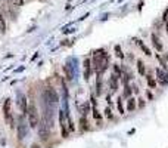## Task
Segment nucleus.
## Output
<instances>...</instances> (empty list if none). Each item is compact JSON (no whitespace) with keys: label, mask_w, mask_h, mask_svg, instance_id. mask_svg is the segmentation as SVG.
<instances>
[{"label":"nucleus","mask_w":168,"mask_h":148,"mask_svg":"<svg viewBox=\"0 0 168 148\" xmlns=\"http://www.w3.org/2000/svg\"><path fill=\"white\" fill-rule=\"evenodd\" d=\"M27 119H28V124H30V128L35 129L39 126V123H40V113H39V110H37V105L31 102L30 105H28V110H27Z\"/></svg>","instance_id":"obj_1"},{"label":"nucleus","mask_w":168,"mask_h":148,"mask_svg":"<svg viewBox=\"0 0 168 148\" xmlns=\"http://www.w3.org/2000/svg\"><path fill=\"white\" fill-rule=\"evenodd\" d=\"M3 117L6 123L9 124V128H14V113H12V101L10 98H6L3 102Z\"/></svg>","instance_id":"obj_2"},{"label":"nucleus","mask_w":168,"mask_h":148,"mask_svg":"<svg viewBox=\"0 0 168 148\" xmlns=\"http://www.w3.org/2000/svg\"><path fill=\"white\" fill-rule=\"evenodd\" d=\"M59 101V95L53 88H46L43 90V102L50 104V105H56Z\"/></svg>","instance_id":"obj_3"},{"label":"nucleus","mask_w":168,"mask_h":148,"mask_svg":"<svg viewBox=\"0 0 168 148\" xmlns=\"http://www.w3.org/2000/svg\"><path fill=\"white\" fill-rule=\"evenodd\" d=\"M39 136H40L41 141H47L49 139V136H50V130H52V126L47 123L43 117H41L40 123H39Z\"/></svg>","instance_id":"obj_4"},{"label":"nucleus","mask_w":168,"mask_h":148,"mask_svg":"<svg viewBox=\"0 0 168 148\" xmlns=\"http://www.w3.org/2000/svg\"><path fill=\"white\" fill-rule=\"evenodd\" d=\"M27 130L28 124L25 123V119H24V114H22V117H19V124H18V138H19V141H22L27 136Z\"/></svg>","instance_id":"obj_5"},{"label":"nucleus","mask_w":168,"mask_h":148,"mask_svg":"<svg viewBox=\"0 0 168 148\" xmlns=\"http://www.w3.org/2000/svg\"><path fill=\"white\" fill-rule=\"evenodd\" d=\"M18 105H19L21 113L24 115H27V110H28V104H27V96L24 94H18Z\"/></svg>","instance_id":"obj_6"},{"label":"nucleus","mask_w":168,"mask_h":148,"mask_svg":"<svg viewBox=\"0 0 168 148\" xmlns=\"http://www.w3.org/2000/svg\"><path fill=\"white\" fill-rule=\"evenodd\" d=\"M65 117H67V114H64V111H59V123H61V130H62V136L64 138H67L68 135H69V129L67 128Z\"/></svg>","instance_id":"obj_7"},{"label":"nucleus","mask_w":168,"mask_h":148,"mask_svg":"<svg viewBox=\"0 0 168 148\" xmlns=\"http://www.w3.org/2000/svg\"><path fill=\"white\" fill-rule=\"evenodd\" d=\"M150 40H152V45H154L155 49H156L158 52H162V49H164V46H162V41L159 40V37H158L155 33L150 34Z\"/></svg>","instance_id":"obj_8"},{"label":"nucleus","mask_w":168,"mask_h":148,"mask_svg":"<svg viewBox=\"0 0 168 148\" xmlns=\"http://www.w3.org/2000/svg\"><path fill=\"white\" fill-rule=\"evenodd\" d=\"M134 41H136V45H137V46L140 47V50L141 52H143V54L146 55V56H150V49H149L148 46H146V45H145V43H143V41L141 40H139V39H134Z\"/></svg>","instance_id":"obj_9"},{"label":"nucleus","mask_w":168,"mask_h":148,"mask_svg":"<svg viewBox=\"0 0 168 148\" xmlns=\"http://www.w3.org/2000/svg\"><path fill=\"white\" fill-rule=\"evenodd\" d=\"M90 73H92V61L87 58V59L84 61V79L86 80L90 79Z\"/></svg>","instance_id":"obj_10"},{"label":"nucleus","mask_w":168,"mask_h":148,"mask_svg":"<svg viewBox=\"0 0 168 148\" xmlns=\"http://www.w3.org/2000/svg\"><path fill=\"white\" fill-rule=\"evenodd\" d=\"M109 86H111V90H112V92H117V90H118V77H117L115 74H112L111 79H109Z\"/></svg>","instance_id":"obj_11"},{"label":"nucleus","mask_w":168,"mask_h":148,"mask_svg":"<svg viewBox=\"0 0 168 148\" xmlns=\"http://www.w3.org/2000/svg\"><path fill=\"white\" fill-rule=\"evenodd\" d=\"M80 128H81V132L88 130V121H87V117H86V115H81L80 117Z\"/></svg>","instance_id":"obj_12"},{"label":"nucleus","mask_w":168,"mask_h":148,"mask_svg":"<svg viewBox=\"0 0 168 148\" xmlns=\"http://www.w3.org/2000/svg\"><path fill=\"white\" fill-rule=\"evenodd\" d=\"M137 71L140 76H146V65L141 59H137Z\"/></svg>","instance_id":"obj_13"},{"label":"nucleus","mask_w":168,"mask_h":148,"mask_svg":"<svg viewBox=\"0 0 168 148\" xmlns=\"http://www.w3.org/2000/svg\"><path fill=\"white\" fill-rule=\"evenodd\" d=\"M133 94V88L130 86V85H124V92H122V98H130Z\"/></svg>","instance_id":"obj_14"},{"label":"nucleus","mask_w":168,"mask_h":148,"mask_svg":"<svg viewBox=\"0 0 168 148\" xmlns=\"http://www.w3.org/2000/svg\"><path fill=\"white\" fill-rule=\"evenodd\" d=\"M134 110H136V99L130 96V98H128V101H127V111L131 113V111H134Z\"/></svg>","instance_id":"obj_15"},{"label":"nucleus","mask_w":168,"mask_h":148,"mask_svg":"<svg viewBox=\"0 0 168 148\" xmlns=\"http://www.w3.org/2000/svg\"><path fill=\"white\" fill-rule=\"evenodd\" d=\"M96 95H102V74H97V80H96Z\"/></svg>","instance_id":"obj_16"},{"label":"nucleus","mask_w":168,"mask_h":148,"mask_svg":"<svg viewBox=\"0 0 168 148\" xmlns=\"http://www.w3.org/2000/svg\"><path fill=\"white\" fill-rule=\"evenodd\" d=\"M64 73H65V77H67L68 81L72 80V71H71V68H69V65H64Z\"/></svg>","instance_id":"obj_17"},{"label":"nucleus","mask_w":168,"mask_h":148,"mask_svg":"<svg viewBox=\"0 0 168 148\" xmlns=\"http://www.w3.org/2000/svg\"><path fill=\"white\" fill-rule=\"evenodd\" d=\"M6 31V20H5V15L0 12V33H5Z\"/></svg>","instance_id":"obj_18"},{"label":"nucleus","mask_w":168,"mask_h":148,"mask_svg":"<svg viewBox=\"0 0 168 148\" xmlns=\"http://www.w3.org/2000/svg\"><path fill=\"white\" fill-rule=\"evenodd\" d=\"M146 81H148V86L150 89H155L156 88V80H155L154 77L150 76V74H148V77H146Z\"/></svg>","instance_id":"obj_19"},{"label":"nucleus","mask_w":168,"mask_h":148,"mask_svg":"<svg viewBox=\"0 0 168 148\" xmlns=\"http://www.w3.org/2000/svg\"><path fill=\"white\" fill-rule=\"evenodd\" d=\"M156 58H158V61H159V64H161V65H162V68H164V70H168L167 61L164 59V58H162L161 55H156Z\"/></svg>","instance_id":"obj_20"},{"label":"nucleus","mask_w":168,"mask_h":148,"mask_svg":"<svg viewBox=\"0 0 168 148\" xmlns=\"http://www.w3.org/2000/svg\"><path fill=\"white\" fill-rule=\"evenodd\" d=\"M115 54H117V56H118V58H124V54H122V50H121V46H120V45H117V46H115Z\"/></svg>","instance_id":"obj_21"},{"label":"nucleus","mask_w":168,"mask_h":148,"mask_svg":"<svg viewBox=\"0 0 168 148\" xmlns=\"http://www.w3.org/2000/svg\"><path fill=\"white\" fill-rule=\"evenodd\" d=\"M114 74L117 76V77H118V79L121 77V74H122V71H121V68H120V65H117V64L114 65Z\"/></svg>","instance_id":"obj_22"},{"label":"nucleus","mask_w":168,"mask_h":148,"mask_svg":"<svg viewBox=\"0 0 168 148\" xmlns=\"http://www.w3.org/2000/svg\"><path fill=\"white\" fill-rule=\"evenodd\" d=\"M117 105H118V111H120V114H124V107H122V98H118V101H117Z\"/></svg>","instance_id":"obj_23"},{"label":"nucleus","mask_w":168,"mask_h":148,"mask_svg":"<svg viewBox=\"0 0 168 148\" xmlns=\"http://www.w3.org/2000/svg\"><path fill=\"white\" fill-rule=\"evenodd\" d=\"M93 117L96 119V120H100V117H102V115L99 114V111H97V108H96V105L93 107Z\"/></svg>","instance_id":"obj_24"},{"label":"nucleus","mask_w":168,"mask_h":148,"mask_svg":"<svg viewBox=\"0 0 168 148\" xmlns=\"http://www.w3.org/2000/svg\"><path fill=\"white\" fill-rule=\"evenodd\" d=\"M105 115H106L108 119H112V117H114V115H112V111H111V108H109V107L105 110Z\"/></svg>","instance_id":"obj_25"},{"label":"nucleus","mask_w":168,"mask_h":148,"mask_svg":"<svg viewBox=\"0 0 168 148\" xmlns=\"http://www.w3.org/2000/svg\"><path fill=\"white\" fill-rule=\"evenodd\" d=\"M162 22H164V24H165V21H168V7L167 9H165V12H164V14H162Z\"/></svg>","instance_id":"obj_26"},{"label":"nucleus","mask_w":168,"mask_h":148,"mask_svg":"<svg viewBox=\"0 0 168 148\" xmlns=\"http://www.w3.org/2000/svg\"><path fill=\"white\" fill-rule=\"evenodd\" d=\"M146 98H148V101H154V94L150 90H148L146 92Z\"/></svg>","instance_id":"obj_27"},{"label":"nucleus","mask_w":168,"mask_h":148,"mask_svg":"<svg viewBox=\"0 0 168 148\" xmlns=\"http://www.w3.org/2000/svg\"><path fill=\"white\" fill-rule=\"evenodd\" d=\"M14 5L15 6H22L24 5V0H14Z\"/></svg>","instance_id":"obj_28"},{"label":"nucleus","mask_w":168,"mask_h":148,"mask_svg":"<svg viewBox=\"0 0 168 148\" xmlns=\"http://www.w3.org/2000/svg\"><path fill=\"white\" fill-rule=\"evenodd\" d=\"M145 105H146V104H145V101H143V99H139V108H145Z\"/></svg>","instance_id":"obj_29"},{"label":"nucleus","mask_w":168,"mask_h":148,"mask_svg":"<svg viewBox=\"0 0 168 148\" xmlns=\"http://www.w3.org/2000/svg\"><path fill=\"white\" fill-rule=\"evenodd\" d=\"M133 92H136V94H137V92H139V86L133 85Z\"/></svg>","instance_id":"obj_30"},{"label":"nucleus","mask_w":168,"mask_h":148,"mask_svg":"<svg viewBox=\"0 0 168 148\" xmlns=\"http://www.w3.org/2000/svg\"><path fill=\"white\" fill-rule=\"evenodd\" d=\"M162 58H164V59L168 62V54H164V56H162Z\"/></svg>","instance_id":"obj_31"},{"label":"nucleus","mask_w":168,"mask_h":148,"mask_svg":"<svg viewBox=\"0 0 168 148\" xmlns=\"http://www.w3.org/2000/svg\"><path fill=\"white\" fill-rule=\"evenodd\" d=\"M165 31H167V34H168V21H165Z\"/></svg>","instance_id":"obj_32"},{"label":"nucleus","mask_w":168,"mask_h":148,"mask_svg":"<svg viewBox=\"0 0 168 148\" xmlns=\"http://www.w3.org/2000/svg\"><path fill=\"white\" fill-rule=\"evenodd\" d=\"M33 148H39V145H37V144H33Z\"/></svg>","instance_id":"obj_33"}]
</instances>
